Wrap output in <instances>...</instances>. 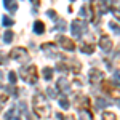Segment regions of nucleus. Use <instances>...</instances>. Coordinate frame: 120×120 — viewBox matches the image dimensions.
Wrapping results in <instances>:
<instances>
[{
    "mask_svg": "<svg viewBox=\"0 0 120 120\" xmlns=\"http://www.w3.org/2000/svg\"><path fill=\"white\" fill-rule=\"evenodd\" d=\"M34 111L37 115L40 117H48L50 115V107H48V104L45 102V99L42 98V96H35L34 98Z\"/></svg>",
    "mask_w": 120,
    "mask_h": 120,
    "instance_id": "f257e3e1",
    "label": "nucleus"
},
{
    "mask_svg": "<svg viewBox=\"0 0 120 120\" xmlns=\"http://www.w3.org/2000/svg\"><path fill=\"white\" fill-rule=\"evenodd\" d=\"M21 77L26 80L27 83H35L37 82V74H35V67L30 66V67H26L21 71Z\"/></svg>",
    "mask_w": 120,
    "mask_h": 120,
    "instance_id": "f03ea898",
    "label": "nucleus"
},
{
    "mask_svg": "<svg viewBox=\"0 0 120 120\" xmlns=\"http://www.w3.org/2000/svg\"><path fill=\"white\" fill-rule=\"evenodd\" d=\"M11 58L16 59V61L24 63V61L27 59V50H24V48H15V50L11 51Z\"/></svg>",
    "mask_w": 120,
    "mask_h": 120,
    "instance_id": "7ed1b4c3",
    "label": "nucleus"
},
{
    "mask_svg": "<svg viewBox=\"0 0 120 120\" xmlns=\"http://www.w3.org/2000/svg\"><path fill=\"white\" fill-rule=\"evenodd\" d=\"M59 43H61L63 48H66V50H74V42H72V40H69V38L61 37V38H59Z\"/></svg>",
    "mask_w": 120,
    "mask_h": 120,
    "instance_id": "20e7f679",
    "label": "nucleus"
},
{
    "mask_svg": "<svg viewBox=\"0 0 120 120\" xmlns=\"http://www.w3.org/2000/svg\"><path fill=\"white\" fill-rule=\"evenodd\" d=\"M101 48H102V50H107V51H111L112 42H111V40H109L107 37H102V38H101Z\"/></svg>",
    "mask_w": 120,
    "mask_h": 120,
    "instance_id": "39448f33",
    "label": "nucleus"
},
{
    "mask_svg": "<svg viewBox=\"0 0 120 120\" xmlns=\"http://www.w3.org/2000/svg\"><path fill=\"white\" fill-rule=\"evenodd\" d=\"M101 72L99 71H91V77H90V80H91L93 83H96V82H99L101 80Z\"/></svg>",
    "mask_w": 120,
    "mask_h": 120,
    "instance_id": "423d86ee",
    "label": "nucleus"
},
{
    "mask_svg": "<svg viewBox=\"0 0 120 120\" xmlns=\"http://www.w3.org/2000/svg\"><path fill=\"white\" fill-rule=\"evenodd\" d=\"M43 29H45V26H43L40 21H37V22H35V26H34V30H35V34H42V32H43Z\"/></svg>",
    "mask_w": 120,
    "mask_h": 120,
    "instance_id": "0eeeda50",
    "label": "nucleus"
},
{
    "mask_svg": "<svg viewBox=\"0 0 120 120\" xmlns=\"http://www.w3.org/2000/svg\"><path fill=\"white\" fill-rule=\"evenodd\" d=\"M80 50H82L83 53H91V51L94 50V48H93L91 45H88V43H85V45H82V46H80Z\"/></svg>",
    "mask_w": 120,
    "mask_h": 120,
    "instance_id": "6e6552de",
    "label": "nucleus"
},
{
    "mask_svg": "<svg viewBox=\"0 0 120 120\" xmlns=\"http://www.w3.org/2000/svg\"><path fill=\"white\" fill-rule=\"evenodd\" d=\"M3 40H5L7 43H10V42L13 40V32H11V30H7L5 35H3Z\"/></svg>",
    "mask_w": 120,
    "mask_h": 120,
    "instance_id": "1a4fd4ad",
    "label": "nucleus"
},
{
    "mask_svg": "<svg viewBox=\"0 0 120 120\" xmlns=\"http://www.w3.org/2000/svg\"><path fill=\"white\" fill-rule=\"evenodd\" d=\"M104 120H115V115L112 112H106L104 114Z\"/></svg>",
    "mask_w": 120,
    "mask_h": 120,
    "instance_id": "9d476101",
    "label": "nucleus"
},
{
    "mask_svg": "<svg viewBox=\"0 0 120 120\" xmlns=\"http://www.w3.org/2000/svg\"><path fill=\"white\" fill-rule=\"evenodd\" d=\"M43 72H45V74H43V75H45V79H46V80H50V79H51V69H48V67H46Z\"/></svg>",
    "mask_w": 120,
    "mask_h": 120,
    "instance_id": "9b49d317",
    "label": "nucleus"
},
{
    "mask_svg": "<svg viewBox=\"0 0 120 120\" xmlns=\"http://www.w3.org/2000/svg\"><path fill=\"white\" fill-rule=\"evenodd\" d=\"M59 104H61L64 109H67V107H69V101H67V99H59Z\"/></svg>",
    "mask_w": 120,
    "mask_h": 120,
    "instance_id": "f8f14e48",
    "label": "nucleus"
},
{
    "mask_svg": "<svg viewBox=\"0 0 120 120\" xmlns=\"http://www.w3.org/2000/svg\"><path fill=\"white\" fill-rule=\"evenodd\" d=\"M8 79H10V82H11V83H15V82H16V74H15V72H10Z\"/></svg>",
    "mask_w": 120,
    "mask_h": 120,
    "instance_id": "ddd939ff",
    "label": "nucleus"
},
{
    "mask_svg": "<svg viewBox=\"0 0 120 120\" xmlns=\"http://www.w3.org/2000/svg\"><path fill=\"white\" fill-rule=\"evenodd\" d=\"M13 24V21L10 18H3V26H11Z\"/></svg>",
    "mask_w": 120,
    "mask_h": 120,
    "instance_id": "4468645a",
    "label": "nucleus"
},
{
    "mask_svg": "<svg viewBox=\"0 0 120 120\" xmlns=\"http://www.w3.org/2000/svg\"><path fill=\"white\" fill-rule=\"evenodd\" d=\"M7 120H19V119L13 117V112H8V114H7Z\"/></svg>",
    "mask_w": 120,
    "mask_h": 120,
    "instance_id": "2eb2a0df",
    "label": "nucleus"
},
{
    "mask_svg": "<svg viewBox=\"0 0 120 120\" xmlns=\"http://www.w3.org/2000/svg\"><path fill=\"white\" fill-rule=\"evenodd\" d=\"M5 61H7V56L3 55V53H0V64H3Z\"/></svg>",
    "mask_w": 120,
    "mask_h": 120,
    "instance_id": "dca6fc26",
    "label": "nucleus"
},
{
    "mask_svg": "<svg viewBox=\"0 0 120 120\" xmlns=\"http://www.w3.org/2000/svg\"><path fill=\"white\" fill-rule=\"evenodd\" d=\"M115 80L120 83V72H117V74H115Z\"/></svg>",
    "mask_w": 120,
    "mask_h": 120,
    "instance_id": "f3484780",
    "label": "nucleus"
}]
</instances>
